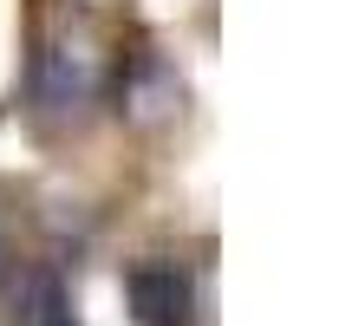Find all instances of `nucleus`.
Here are the masks:
<instances>
[{
    "label": "nucleus",
    "instance_id": "obj_1",
    "mask_svg": "<svg viewBox=\"0 0 352 326\" xmlns=\"http://www.w3.org/2000/svg\"><path fill=\"white\" fill-rule=\"evenodd\" d=\"M91 91H98V59H91V46H85V39H52V46L39 52V65H33V105H39V118L72 124V118H85Z\"/></svg>",
    "mask_w": 352,
    "mask_h": 326
},
{
    "label": "nucleus",
    "instance_id": "obj_2",
    "mask_svg": "<svg viewBox=\"0 0 352 326\" xmlns=\"http://www.w3.org/2000/svg\"><path fill=\"white\" fill-rule=\"evenodd\" d=\"M138 326H196V281L176 261H138L124 274Z\"/></svg>",
    "mask_w": 352,
    "mask_h": 326
},
{
    "label": "nucleus",
    "instance_id": "obj_3",
    "mask_svg": "<svg viewBox=\"0 0 352 326\" xmlns=\"http://www.w3.org/2000/svg\"><path fill=\"white\" fill-rule=\"evenodd\" d=\"M176 98H183V78L170 72L157 52H144L138 65H131V78H124V105H131V118L138 124H157V118H170L176 111Z\"/></svg>",
    "mask_w": 352,
    "mask_h": 326
},
{
    "label": "nucleus",
    "instance_id": "obj_4",
    "mask_svg": "<svg viewBox=\"0 0 352 326\" xmlns=\"http://www.w3.org/2000/svg\"><path fill=\"white\" fill-rule=\"evenodd\" d=\"M13 326H72V301H65V287H59V274H52V268H33V274L20 281Z\"/></svg>",
    "mask_w": 352,
    "mask_h": 326
}]
</instances>
